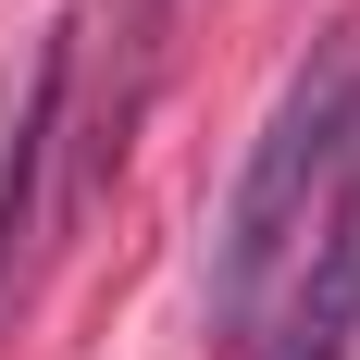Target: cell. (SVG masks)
I'll use <instances>...</instances> for the list:
<instances>
[{"label":"cell","instance_id":"cell-1","mask_svg":"<svg viewBox=\"0 0 360 360\" xmlns=\"http://www.w3.org/2000/svg\"><path fill=\"white\" fill-rule=\"evenodd\" d=\"M348 124H360V50L323 37V50L286 75L249 174H236V199H224V224H212V323L224 335L261 311V286L286 274V249L323 224V186L348 174Z\"/></svg>","mask_w":360,"mask_h":360},{"label":"cell","instance_id":"cell-2","mask_svg":"<svg viewBox=\"0 0 360 360\" xmlns=\"http://www.w3.org/2000/svg\"><path fill=\"white\" fill-rule=\"evenodd\" d=\"M63 87H75V25L37 37L25 100H13V124H0V261H13V236H25V199H37V162H50V124H63Z\"/></svg>","mask_w":360,"mask_h":360},{"label":"cell","instance_id":"cell-3","mask_svg":"<svg viewBox=\"0 0 360 360\" xmlns=\"http://www.w3.org/2000/svg\"><path fill=\"white\" fill-rule=\"evenodd\" d=\"M348 162H360V124H348Z\"/></svg>","mask_w":360,"mask_h":360}]
</instances>
